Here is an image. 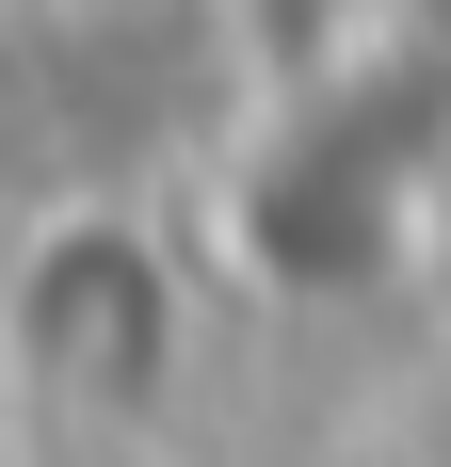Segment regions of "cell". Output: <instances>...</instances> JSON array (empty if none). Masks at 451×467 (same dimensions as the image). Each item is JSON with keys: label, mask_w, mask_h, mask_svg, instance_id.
Here are the masks:
<instances>
[{"label": "cell", "mask_w": 451, "mask_h": 467, "mask_svg": "<svg viewBox=\"0 0 451 467\" xmlns=\"http://www.w3.org/2000/svg\"><path fill=\"white\" fill-rule=\"evenodd\" d=\"M162 338H178V290H162V258L130 226H65L16 275V371L48 403H81V420H113V403L162 387Z\"/></svg>", "instance_id": "1"}]
</instances>
